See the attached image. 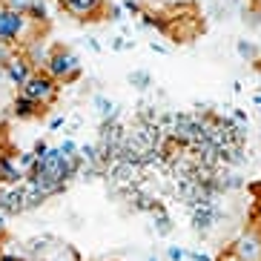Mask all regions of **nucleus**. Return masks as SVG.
<instances>
[{
	"instance_id": "7",
	"label": "nucleus",
	"mask_w": 261,
	"mask_h": 261,
	"mask_svg": "<svg viewBox=\"0 0 261 261\" xmlns=\"http://www.w3.org/2000/svg\"><path fill=\"white\" fill-rule=\"evenodd\" d=\"M29 210L26 204V184H17V187H3L0 190V213L6 215H20Z\"/></svg>"
},
{
	"instance_id": "32",
	"label": "nucleus",
	"mask_w": 261,
	"mask_h": 261,
	"mask_svg": "<svg viewBox=\"0 0 261 261\" xmlns=\"http://www.w3.org/2000/svg\"><path fill=\"white\" fill-rule=\"evenodd\" d=\"M146 261H158V255H149V258H146Z\"/></svg>"
},
{
	"instance_id": "6",
	"label": "nucleus",
	"mask_w": 261,
	"mask_h": 261,
	"mask_svg": "<svg viewBox=\"0 0 261 261\" xmlns=\"http://www.w3.org/2000/svg\"><path fill=\"white\" fill-rule=\"evenodd\" d=\"M230 250L238 261H261V232L255 230V227L244 230L236 238V244H232Z\"/></svg>"
},
{
	"instance_id": "10",
	"label": "nucleus",
	"mask_w": 261,
	"mask_h": 261,
	"mask_svg": "<svg viewBox=\"0 0 261 261\" xmlns=\"http://www.w3.org/2000/svg\"><path fill=\"white\" fill-rule=\"evenodd\" d=\"M40 112H46V109L40 107V103H35L32 98H26V95L17 92L15 103H12V115L20 118V121H29V118H38Z\"/></svg>"
},
{
	"instance_id": "1",
	"label": "nucleus",
	"mask_w": 261,
	"mask_h": 261,
	"mask_svg": "<svg viewBox=\"0 0 261 261\" xmlns=\"http://www.w3.org/2000/svg\"><path fill=\"white\" fill-rule=\"evenodd\" d=\"M43 72H49L58 84H75L77 77H81V72H84V66H81V58L72 49L55 46L49 52V61L43 66Z\"/></svg>"
},
{
	"instance_id": "24",
	"label": "nucleus",
	"mask_w": 261,
	"mask_h": 261,
	"mask_svg": "<svg viewBox=\"0 0 261 261\" xmlns=\"http://www.w3.org/2000/svg\"><path fill=\"white\" fill-rule=\"evenodd\" d=\"M253 227L261 232V201L255 204V213H253Z\"/></svg>"
},
{
	"instance_id": "9",
	"label": "nucleus",
	"mask_w": 261,
	"mask_h": 261,
	"mask_svg": "<svg viewBox=\"0 0 261 261\" xmlns=\"http://www.w3.org/2000/svg\"><path fill=\"white\" fill-rule=\"evenodd\" d=\"M215 215L218 213H215L213 204H195V207H192V230L201 232V236L210 232L213 224H215Z\"/></svg>"
},
{
	"instance_id": "19",
	"label": "nucleus",
	"mask_w": 261,
	"mask_h": 261,
	"mask_svg": "<svg viewBox=\"0 0 261 261\" xmlns=\"http://www.w3.org/2000/svg\"><path fill=\"white\" fill-rule=\"evenodd\" d=\"M58 149H61V155H66V158H75V155H77V144L72 138H66L61 146H58Z\"/></svg>"
},
{
	"instance_id": "13",
	"label": "nucleus",
	"mask_w": 261,
	"mask_h": 261,
	"mask_svg": "<svg viewBox=\"0 0 261 261\" xmlns=\"http://www.w3.org/2000/svg\"><path fill=\"white\" fill-rule=\"evenodd\" d=\"M152 218H155V232H158V236H169V232H172V218L167 215V210H164L161 204H158V210L152 213Z\"/></svg>"
},
{
	"instance_id": "22",
	"label": "nucleus",
	"mask_w": 261,
	"mask_h": 261,
	"mask_svg": "<svg viewBox=\"0 0 261 261\" xmlns=\"http://www.w3.org/2000/svg\"><path fill=\"white\" fill-rule=\"evenodd\" d=\"M232 118H236V123H238V126H247V123H250V118H247V112H244V109H232Z\"/></svg>"
},
{
	"instance_id": "2",
	"label": "nucleus",
	"mask_w": 261,
	"mask_h": 261,
	"mask_svg": "<svg viewBox=\"0 0 261 261\" xmlns=\"http://www.w3.org/2000/svg\"><path fill=\"white\" fill-rule=\"evenodd\" d=\"M20 95H26V98H32L35 103H40L43 109H49L55 100H58V95H61V84H58L49 72L40 69L20 86Z\"/></svg>"
},
{
	"instance_id": "31",
	"label": "nucleus",
	"mask_w": 261,
	"mask_h": 261,
	"mask_svg": "<svg viewBox=\"0 0 261 261\" xmlns=\"http://www.w3.org/2000/svg\"><path fill=\"white\" fill-rule=\"evenodd\" d=\"M253 103H255V107L261 109V92H258V95H255V98H253Z\"/></svg>"
},
{
	"instance_id": "5",
	"label": "nucleus",
	"mask_w": 261,
	"mask_h": 261,
	"mask_svg": "<svg viewBox=\"0 0 261 261\" xmlns=\"http://www.w3.org/2000/svg\"><path fill=\"white\" fill-rule=\"evenodd\" d=\"M35 72L38 69H35V63L26 58V52H12L6 61H3V75L9 77V84H15V86H23Z\"/></svg>"
},
{
	"instance_id": "23",
	"label": "nucleus",
	"mask_w": 261,
	"mask_h": 261,
	"mask_svg": "<svg viewBox=\"0 0 261 261\" xmlns=\"http://www.w3.org/2000/svg\"><path fill=\"white\" fill-rule=\"evenodd\" d=\"M32 152L38 155V158H43V155L49 152V144H46V141H38V144H35V149H32Z\"/></svg>"
},
{
	"instance_id": "29",
	"label": "nucleus",
	"mask_w": 261,
	"mask_h": 261,
	"mask_svg": "<svg viewBox=\"0 0 261 261\" xmlns=\"http://www.w3.org/2000/svg\"><path fill=\"white\" fill-rule=\"evenodd\" d=\"M218 261H238V258H236V255H232V250H227V253H224V255H221V258H218Z\"/></svg>"
},
{
	"instance_id": "28",
	"label": "nucleus",
	"mask_w": 261,
	"mask_h": 261,
	"mask_svg": "<svg viewBox=\"0 0 261 261\" xmlns=\"http://www.w3.org/2000/svg\"><path fill=\"white\" fill-rule=\"evenodd\" d=\"M86 46L92 49V52H100V43H98L95 38H86Z\"/></svg>"
},
{
	"instance_id": "14",
	"label": "nucleus",
	"mask_w": 261,
	"mask_h": 261,
	"mask_svg": "<svg viewBox=\"0 0 261 261\" xmlns=\"http://www.w3.org/2000/svg\"><path fill=\"white\" fill-rule=\"evenodd\" d=\"M236 52L241 55L244 61H255V58H258V49H255L250 40H238V43H236Z\"/></svg>"
},
{
	"instance_id": "30",
	"label": "nucleus",
	"mask_w": 261,
	"mask_h": 261,
	"mask_svg": "<svg viewBox=\"0 0 261 261\" xmlns=\"http://www.w3.org/2000/svg\"><path fill=\"white\" fill-rule=\"evenodd\" d=\"M6 232V213H0V236Z\"/></svg>"
},
{
	"instance_id": "21",
	"label": "nucleus",
	"mask_w": 261,
	"mask_h": 261,
	"mask_svg": "<svg viewBox=\"0 0 261 261\" xmlns=\"http://www.w3.org/2000/svg\"><path fill=\"white\" fill-rule=\"evenodd\" d=\"M121 6H123V12H132V15H138V17H141V12H144L141 0H123Z\"/></svg>"
},
{
	"instance_id": "18",
	"label": "nucleus",
	"mask_w": 261,
	"mask_h": 261,
	"mask_svg": "<svg viewBox=\"0 0 261 261\" xmlns=\"http://www.w3.org/2000/svg\"><path fill=\"white\" fill-rule=\"evenodd\" d=\"M107 17H109V20H115V23H121V20H123V6H121V3H109Z\"/></svg>"
},
{
	"instance_id": "16",
	"label": "nucleus",
	"mask_w": 261,
	"mask_h": 261,
	"mask_svg": "<svg viewBox=\"0 0 261 261\" xmlns=\"http://www.w3.org/2000/svg\"><path fill=\"white\" fill-rule=\"evenodd\" d=\"M109 49H115V52H126V49H135V40H126V38H112L109 40Z\"/></svg>"
},
{
	"instance_id": "27",
	"label": "nucleus",
	"mask_w": 261,
	"mask_h": 261,
	"mask_svg": "<svg viewBox=\"0 0 261 261\" xmlns=\"http://www.w3.org/2000/svg\"><path fill=\"white\" fill-rule=\"evenodd\" d=\"M0 261H23V258L15 255V253H0Z\"/></svg>"
},
{
	"instance_id": "33",
	"label": "nucleus",
	"mask_w": 261,
	"mask_h": 261,
	"mask_svg": "<svg viewBox=\"0 0 261 261\" xmlns=\"http://www.w3.org/2000/svg\"><path fill=\"white\" fill-rule=\"evenodd\" d=\"M0 253H3V250H0Z\"/></svg>"
},
{
	"instance_id": "11",
	"label": "nucleus",
	"mask_w": 261,
	"mask_h": 261,
	"mask_svg": "<svg viewBox=\"0 0 261 261\" xmlns=\"http://www.w3.org/2000/svg\"><path fill=\"white\" fill-rule=\"evenodd\" d=\"M92 103L98 107L100 121H107V123H109V121H118V115H121V112H118V103H115V100H109L107 95H95Z\"/></svg>"
},
{
	"instance_id": "15",
	"label": "nucleus",
	"mask_w": 261,
	"mask_h": 261,
	"mask_svg": "<svg viewBox=\"0 0 261 261\" xmlns=\"http://www.w3.org/2000/svg\"><path fill=\"white\" fill-rule=\"evenodd\" d=\"M17 167H20V169L26 172V175H29L32 169L38 167V155H35V152H23L20 158H17Z\"/></svg>"
},
{
	"instance_id": "4",
	"label": "nucleus",
	"mask_w": 261,
	"mask_h": 261,
	"mask_svg": "<svg viewBox=\"0 0 261 261\" xmlns=\"http://www.w3.org/2000/svg\"><path fill=\"white\" fill-rule=\"evenodd\" d=\"M61 9L75 20H103L107 17V0H58Z\"/></svg>"
},
{
	"instance_id": "26",
	"label": "nucleus",
	"mask_w": 261,
	"mask_h": 261,
	"mask_svg": "<svg viewBox=\"0 0 261 261\" xmlns=\"http://www.w3.org/2000/svg\"><path fill=\"white\" fill-rule=\"evenodd\" d=\"M149 52H155V55H167V46H164V43H149Z\"/></svg>"
},
{
	"instance_id": "20",
	"label": "nucleus",
	"mask_w": 261,
	"mask_h": 261,
	"mask_svg": "<svg viewBox=\"0 0 261 261\" xmlns=\"http://www.w3.org/2000/svg\"><path fill=\"white\" fill-rule=\"evenodd\" d=\"M167 258L169 261H184L187 258V250H184V247H167Z\"/></svg>"
},
{
	"instance_id": "8",
	"label": "nucleus",
	"mask_w": 261,
	"mask_h": 261,
	"mask_svg": "<svg viewBox=\"0 0 261 261\" xmlns=\"http://www.w3.org/2000/svg\"><path fill=\"white\" fill-rule=\"evenodd\" d=\"M26 181V172L17 167V161L12 155H0V184L6 187H17Z\"/></svg>"
},
{
	"instance_id": "3",
	"label": "nucleus",
	"mask_w": 261,
	"mask_h": 261,
	"mask_svg": "<svg viewBox=\"0 0 261 261\" xmlns=\"http://www.w3.org/2000/svg\"><path fill=\"white\" fill-rule=\"evenodd\" d=\"M26 38H29V15L0 6V43L3 46H17Z\"/></svg>"
},
{
	"instance_id": "17",
	"label": "nucleus",
	"mask_w": 261,
	"mask_h": 261,
	"mask_svg": "<svg viewBox=\"0 0 261 261\" xmlns=\"http://www.w3.org/2000/svg\"><path fill=\"white\" fill-rule=\"evenodd\" d=\"M0 3H3L6 9H15V12H23V15H26L35 0H0Z\"/></svg>"
},
{
	"instance_id": "12",
	"label": "nucleus",
	"mask_w": 261,
	"mask_h": 261,
	"mask_svg": "<svg viewBox=\"0 0 261 261\" xmlns=\"http://www.w3.org/2000/svg\"><path fill=\"white\" fill-rule=\"evenodd\" d=\"M126 81H129V86H135L138 92H146V89L152 86V75H149L146 69H132Z\"/></svg>"
},
{
	"instance_id": "25",
	"label": "nucleus",
	"mask_w": 261,
	"mask_h": 261,
	"mask_svg": "<svg viewBox=\"0 0 261 261\" xmlns=\"http://www.w3.org/2000/svg\"><path fill=\"white\" fill-rule=\"evenodd\" d=\"M63 123H66V118H63V115H55L52 121H49V129H61Z\"/></svg>"
}]
</instances>
